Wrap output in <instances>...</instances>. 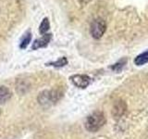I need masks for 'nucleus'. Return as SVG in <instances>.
<instances>
[{"label":"nucleus","mask_w":148,"mask_h":139,"mask_svg":"<svg viewBox=\"0 0 148 139\" xmlns=\"http://www.w3.org/2000/svg\"><path fill=\"white\" fill-rule=\"evenodd\" d=\"M106 123V117L101 111H95L87 117L85 120V128L87 131L95 133L101 129Z\"/></svg>","instance_id":"nucleus-1"},{"label":"nucleus","mask_w":148,"mask_h":139,"mask_svg":"<svg viewBox=\"0 0 148 139\" xmlns=\"http://www.w3.org/2000/svg\"><path fill=\"white\" fill-rule=\"evenodd\" d=\"M62 96V93L58 90H45L38 96L39 104L44 107H48L58 102Z\"/></svg>","instance_id":"nucleus-2"},{"label":"nucleus","mask_w":148,"mask_h":139,"mask_svg":"<svg viewBox=\"0 0 148 139\" xmlns=\"http://www.w3.org/2000/svg\"><path fill=\"white\" fill-rule=\"evenodd\" d=\"M106 30V23L101 18H97L92 21L90 26V32L95 39H100L104 35Z\"/></svg>","instance_id":"nucleus-3"},{"label":"nucleus","mask_w":148,"mask_h":139,"mask_svg":"<svg viewBox=\"0 0 148 139\" xmlns=\"http://www.w3.org/2000/svg\"><path fill=\"white\" fill-rule=\"evenodd\" d=\"M71 81L73 85L79 88H86L91 83V78L84 74H75L71 77Z\"/></svg>","instance_id":"nucleus-4"},{"label":"nucleus","mask_w":148,"mask_h":139,"mask_svg":"<svg viewBox=\"0 0 148 139\" xmlns=\"http://www.w3.org/2000/svg\"><path fill=\"white\" fill-rule=\"evenodd\" d=\"M51 38H52V34H43V36L40 37L38 39H36L34 42V44L32 45V50H37L39 48L46 47V46L48 45V44L50 43Z\"/></svg>","instance_id":"nucleus-5"},{"label":"nucleus","mask_w":148,"mask_h":139,"mask_svg":"<svg viewBox=\"0 0 148 139\" xmlns=\"http://www.w3.org/2000/svg\"><path fill=\"white\" fill-rule=\"evenodd\" d=\"M11 97V92L6 86H0V104L8 101Z\"/></svg>","instance_id":"nucleus-6"},{"label":"nucleus","mask_w":148,"mask_h":139,"mask_svg":"<svg viewBox=\"0 0 148 139\" xmlns=\"http://www.w3.org/2000/svg\"><path fill=\"white\" fill-rule=\"evenodd\" d=\"M31 40H32V32H31V31H28L21 37V40L20 43V48L25 49L28 46V45L31 43Z\"/></svg>","instance_id":"nucleus-7"},{"label":"nucleus","mask_w":148,"mask_h":139,"mask_svg":"<svg viewBox=\"0 0 148 139\" xmlns=\"http://www.w3.org/2000/svg\"><path fill=\"white\" fill-rule=\"evenodd\" d=\"M147 62H148V50H146L145 52H143L140 55H138L135 58V59H134V63L137 66H142V65H145Z\"/></svg>","instance_id":"nucleus-8"},{"label":"nucleus","mask_w":148,"mask_h":139,"mask_svg":"<svg viewBox=\"0 0 148 139\" xmlns=\"http://www.w3.org/2000/svg\"><path fill=\"white\" fill-rule=\"evenodd\" d=\"M68 64V59L66 57H62L58 58L56 61H51V62H47L45 63L46 66H52V67H56V68H59V67H64Z\"/></svg>","instance_id":"nucleus-9"},{"label":"nucleus","mask_w":148,"mask_h":139,"mask_svg":"<svg viewBox=\"0 0 148 139\" xmlns=\"http://www.w3.org/2000/svg\"><path fill=\"white\" fill-rule=\"evenodd\" d=\"M50 29V22H49V20L48 18H44L43 21H42L41 24L39 26V32L41 34H46Z\"/></svg>","instance_id":"nucleus-10"},{"label":"nucleus","mask_w":148,"mask_h":139,"mask_svg":"<svg viewBox=\"0 0 148 139\" xmlns=\"http://www.w3.org/2000/svg\"><path fill=\"white\" fill-rule=\"evenodd\" d=\"M127 60H120L119 62H118V63H116V64H114L112 67V70H114V71H117V72H119L120 70H121V68L124 66V63L126 62Z\"/></svg>","instance_id":"nucleus-11"}]
</instances>
